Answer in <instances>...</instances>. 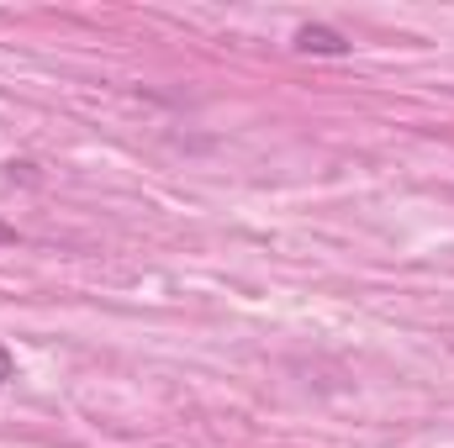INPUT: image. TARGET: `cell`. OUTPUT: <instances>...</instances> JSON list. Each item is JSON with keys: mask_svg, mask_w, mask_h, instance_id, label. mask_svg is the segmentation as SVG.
<instances>
[{"mask_svg": "<svg viewBox=\"0 0 454 448\" xmlns=\"http://www.w3.org/2000/svg\"><path fill=\"white\" fill-rule=\"evenodd\" d=\"M5 243H16V227H5V222H0V248H5Z\"/></svg>", "mask_w": 454, "mask_h": 448, "instance_id": "obj_3", "label": "cell"}, {"mask_svg": "<svg viewBox=\"0 0 454 448\" xmlns=\"http://www.w3.org/2000/svg\"><path fill=\"white\" fill-rule=\"evenodd\" d=\"M11 380H16V353L0 343V385H11Z\"/></svg>", "mask_w": 454, "mask_h": 448, "instance_id": "obj_2", "label": "cell"}, {"mask_svg": "<svg viewBox=\"0 0 454 448\" xmlns=\"http://www.w3.org/2000/svg\"><path fill=\"white\" fill-rule=\"evenodd\" d=\"M291 48L296 53H317V58H343L354 42L343 37L339 27H323V21H307V27H296V37H291Z\"/></svg>", "mask_w": 454, "mask_h": 448, "instance_id": "obj_1", "label": "cell"}]
</instances>
